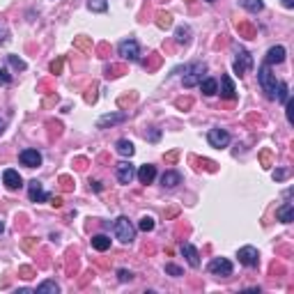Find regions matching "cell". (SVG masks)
Returning a JSON list of instances; mask_svg holds the SVG:
<instances>
[{
	"label": "cell",
	"mask_w": 294,
	"mask_h": 294,
	"mask_svg": "<svg viewBox=\"0 0 294 294\" xmlns=\"http://www.w3.org/2000/svg\"><path fill=\"white\" fill-rule=\"evenodd\" d=\"M19 161H21L25 168H37V166H42V154H39L37 150H23L21 154H19Z\"/></svg>",
	"instance_id": "11"
},
{
	"label": "cell",
	"mask_w": 294,
	"mask_h": 294,
	"mask_svg": "<svg viewBox=\"0 0 294 294\" xmlns=\"http://www.w3.org/2000/svg\"><path fill=\"white\" fill-rule=\"evenodd\" d=\"M115 173H117L120 184H131V180L136 177V168L131 166L129 161H120V163L115 166Z\"/></svg>",
	"instance_id": "9"
},
{
	"label": "cell",
	"mask_w": 294,
	"mask_h": 294,
	"mask_svg": "<svg viewBox=\"0 0 294 294\" xmlns=\"http://www.w3.org/2000/svg\"><path fill=\"white\" fill-rule=\"evenodd\" d=\"M287 177V170H273V180L280 181V180H285Z\"/></svg>",
	"instance_id": "34"
},
{
	"label": "cell",
	"mask_w": 294,
	"mask_h": 294,
	"mask_svg": "<svg viewBox=\"0 0 294 294\" xmlns=\"http://www.w3.org/2000/svg\"><path fill=\"white\" fill-rule=\"evenodd\" d=\"M170 23H173V21H170V16H168V14H161V16H158V25H161V28H168Z\"/></svg>",
	"instance_id": "33"
},
{
	"label": "cell",
	"mask_w": 294,
	"mask_h": 294,
	"mask_svg": "<svg viewBox=\"0 0 294 294\" xmlns=\"http://www.w3.org/2000/svg\"><path fill=\"white\" fill-rule=\"evenodd\" d=\"M92 249L99 250V253L111 249V237H106V234H94V237H92Z\"/></svg>",
	"instance_id": "21"
},
{
	"label": "cell",
	"mask_w": 294,
	"mask_h": 294,
	"mask_svg": "<svg viewBox=\"0 0 294 294\" xmlns=\"http://www.w3.org/2000/svg\"><path fill=\"white\" fill-rule=\"evenodd\" d=\"M5 131V120H0V134Z\"/></svg>",
	"instance_id": "36"
},
{
	"label": "cell",
	"mask_w": 294,
	"mask_h": 294,
	"mask_svg": "<svg viewBox=\"0 0 294 294\" xmlns=\"http://www.w3.org/2000/svg\"><path fill=\"white\" fill-rule=\"evenodd\" d=\"M283 5H285L287 9H292L294 7V0H283Z\"/></svg>",
	"instance_id": "35"
},
{
	"label": "cell",
	"mask_w": 294,
	"mask_h": 294,
	"mask_svg": "<svg viewBox=\"0 0 294 294\" xmlns=\"http://www.w3.org/2000/svg\"><path fill=\"white\" fill-rule=\"evenodd\" d=\"M237 257H239V262H242L244 267H257V262H260L257 249H253V246H244V249H239L237 250Z\"/></svg>",
	"instance_id": "8"
},
{
	"label": "cell",
	"mask_w": 294,
	"mask_h": 294,
	"mask_svg": "<svg viewBox=\"0 0 294 294\" xmlns=\"http://www.w3.org/2000/svg\"><path fill=\"white\" fill-rule=\"evenodd\" d=\"M200 90H203V94H207V97H211V94H216L219 92V83H216V78H204V81H200Z\"/></svg>",
	"instance_id": "22"
},
{
	"label": "cell",
	"mask_w": 294,
	"mask_h": 294,
	"mask_svg": "<svg viewBox=\"0 0 294 294\" xmlns=\"http://www.w3.org/2000/svg\"><path fill=\"white\" fill-rule=\"evenodd\" d=\"M257 81H260V88L267 92V97L276 99L278 81H276V74H271V67H269V65H262V67L257 69Z\"/></svg>",
	"instance_id": "1"
},
{
	"label": "cell",
	"mask_w": 294,
	"mask_h": 294,
	"mask_svg": "<svg viewBox=\"0 0 294 294\" xmlns=\"http://www.w3.org/2000/svg\"><path fill=\"white\" fill-rule=\"evenodd\" d=\"M127 120V115L124 113H115V115H104L101 120L97 122L99 129H106V127H113V124H120V122Z\"/></svg>",
	"instance_id": "19"
},
{
	"label": "cell",
	"mask_w": 294,
	"mask_h": 294,
	"mask_svg": "<svg viewBox=\"0 0 294 294\" xmlns=\"http://www.w3.org/2000/svg\"><path fill=\"white\" fill-rule=\"evenodd\" d=\"M285 60V46H271L269 51H267V58H264V65H280V62Z\"/></svg>",
	"instance_id": "13"
},
{
	"label": "cell",
	"mask_w": 294,
	"mask_h": 294,
	"mask_svg": "<svg viewBox=\"0 0 294 294\" xmlns=\"http://www.w3.org/2000/svg\"><path fill=\"white\" fill-rule=\"evenodd\" d=\"M207 269H209V273H214V276H221V278L232 276V262H230L227 257H214Z\"/></svg>",
	"instance_id": "4"
},
{
	"label": "cell",
	"mask_w": 294,
	"mask_h": 294,
	"mask_svg": "<svg viewBox=\"0 0 294 294\" xmlns=\"http://www.w3.org/2000/svg\"><path fill=\"white\" fill-rule=\"evenodd\" d=\"M117 278H120V283H127V280H134V273L127 271V269H120V271H117Z\"/></svg>",
	"instance_id": "32"
},
{
	"label": "cell",
	"mask_w": 294,
	"mask_h": 294,
	"mask_svg": "<svg viewBox=\"0 0 294 294\" xmlns=\"http://www.w3.org/2000/svg\"><path fill=\"white\" fill-rule=\"evenodd\" d=\"M46 292L58 294L60 292V287H58V283H53V280H44L42 285H37V294H46Z\"/></svg>",
	"instance_id": "25"
},
{
	"label": "cell",
	"mask_w": 294,
	"mask_h": 294,
	"mask_svg": "<svg viewBox=\"0 0 294 294\" xmlns=\"http://www.w3.org/2000/svg\"><path fill=\"white\" fill-rule=\"evenodd\" d=\"M175 39H177V44H189L191 42V28L189 25H180L177 32H175Z\"/></svg>",
	"instance_id": "23"
},
{
	"label": "cell",
	"mask_w": 294,
	"mask_h": 294,
	"mask_svg": "<svg viewBox=\"0 0 294 294\" xmlns=\"http://www.w3.org/2000/svg\"><path fill=\"white\" fill-rule=\"evenodd\" d=\"M207 2H214V0H207Z\"/></svg>",
	"instance_id": "38"
},
{
	"label": "cell",
	"mask_w": 294,
	"mask_h": 294,
	"mask_svg": "<svg viewBox=\"0 0 294 294\" xmlns=\"http://www.w3.org/2000/svg\"><path fill=\"white\" fill-rule=\"evenodd\" d=\"M276 219L283 221V223H292L294 221V204L285 203L283 207H278V209H276Z\"/></svg>",
	"instance_id": "17"
},
{
	"label": "cell",
	"mask_w": 294,
	"mask_h": 294,
	"mask_svg": "<svg viewBox=\"0 0 294 294\" xmlns=\"http://www.w3.org/2000/svg\"><path fill=\"white\" fill-rule=\"evenodd\" d=\"M7 60H9V65H12L14 69H19V71H23V69L28 67V65H25L21 58H16V55H7Z\"/></svg>",
	"instance_id": "29"
},
{
	"label": "cell",
	"mask_w": 294,
	"mask_h": 294,
	"mask_svg": "<svg viewBox=\"0 0 294 294\" xmlns=\"http://www.w3.org/2000/svg\"><path fill=\"white\" fill-rule=\"evenodd\" d=\"M250 67H253V58H250V53H249V51H244V48H237V60H234V74L244 76Z\"/></svg>",
	"instance_id": "7"
},
{
	"label": "cell",
	"mask_w": 294,
	"mask_h": 294,
	"mask_svg": "<svg viewBox=\"0 0 294 294\" xmlns=\"http://www.w3.org/2000/svg\"><path fill=\"white\" fill-rule=\"evenodd\" d=\"M9 83H12V76H9V71L0 67V85H9Z\"/></svg>",
	"instance_id": "31"
},
{
	"label": "cell",
	"mask_w": 294,
	"mask_h": 294,
	"mask_svg": "<svg viewBox=\"0 0 294 294\" xmlns=\"http://www.w3.org/2000/svg\"><path fill=\"white\" fill-rule=\"evenodd\" d=\"M88 9H90V12H106V9H108V2H106V0H88Z\"/></svg>",
	"instance_id": "27"
},
{
	"label": "cell",
	"mask_w": 294,
	"mask_h": 294,
	"mask_svg": "<svg viewBox=\"0 0 294 294\" xmlns=\"http://www.w3.org/2000/svg\"><path fill=\"white\" fill-rule=\"evenodd\" d=\"M115 150H117V154H122V157H134V152H136V147H134V143L131 140H127V138H120L117 143H115Z\"/></svg>",
	"instance_id": "20"
},
{
	"label": "cell",
	"mask_w": 294,
	"mask_h": 294,
	"mask_svg": "<svg viewBox=\"0 0 294 294\" xmlns=\"http://www.w3.org/2000/svg\"><path fill=\"white\" fill-rule=\"evenodd\" d=\"M0 39H2V37H0Z\"/></svg>",
	"instance_id": "39"
},
{
	"label": "cell",
	"mask_w": 294,
	"mask_h": 294,
	"mask_svg": "<svg viewBox=\"0 0 294 294\" xmlns=\"http://www.w3.org/2000/svg\"><path fill=\"white\" fill-rule=\"evenodd\" d=\"M138 230H143V232H152V230H154V219H152V216H143V219L138 221Z\"/></svg>",
	"instance_id": "28"
},
{
	"label": "cell",
	"mask_w": 294,
	"mask_h": 294,
	"mask_svg": "<svg viewBox=\"0 0 294 294\" xmlns=\"http://www.w3.org/2000/svg\"><path fill=\"white\" fill-rule=\"evenodd\" d=\"M276 99H278L280 104H287V99H290V88L285 83H278L276 88Z\"/></svg>",
	"instance_id": "26"
},
{
	"label": "cell",
	"mask_w": 294,
	"mask_h": 294,
	"mask_svg": "<svg viewBox=\"0 0 294 294\" xmlns=\"http://www.w3.org/2000/svg\"><path fill=\"white\" fill-rule=\"evenodd\" d=\"M2 181H5V186H7L9 191H16L23 186V177L19 175V170H14V168H7V170L2 173Z\"/></svg>",
	"instance_id": "10"
},
{
	"label": "cell",
	"mask_w": 294,
	"mask_h": 294,
	"mask_svg": "<svg viewBox=\"0 0 294 294\" xmlns=\"http://www.w3.org/2000/svg\"><path fill=\"white\" fill-rule=\"evenodd\" d=\"M204 65H200V62H196V65H191V67H186V76L181 78V83H184V88H196L200 81H203V74H204Z\"/></svg>",
	"instance_id": "5"
},
{
	"label": "cell",
	"mask_w": 294,
	"mask_h": 294,
	"mask_svg": "<svg viewBox=\"0 0 294 294\" xmlns=\"http://www.w3.org/2000/svg\"><path fill=\"white\" fill-rule=\"evenodd\" d=\"M113 232L122 244H131L134 239H136V227L131 226V221H129L127 216H117V219H115Z\"/></svg>",
	"instance_id": "2"
},
{
	"label": "cell",
	"mask_w": 294,
	"mask_h": 294,
	"mask_svg": "<svg viewBox=\"0 0 294 294\" xmlns=\"http://www.w3.org/2000/svg\"><path fill=\"white\" fill-rule=\"evenodd\" d=\"M239 2H242L244 9H249V12H253V14H257V12H262L264 9L262 0H239Z\"/></svg>",
	"instance_id": "24"
},
{
	"label": "cell",
	"mask_w": 294,
	"mask_h": 294,
	"mask_svg": "<svg viewBox=\"0 0 294 294\" xmlns=\"http://www.w3.org/2000/svg\"><path fill=\"white\" fill-rule=\"evenodd\" d=\"M117 53H120L124 60L136 62L138 58H140V46H138L136 39H122L120 44H117Z\"/></svg>",
	"instance_id": "3"
},
{
	"label": "cell",
	"mask_w": 294,
	"mask_h": 294,
	"mask_svg": "<svg viewBox=\"0 0 294 294\" xmlns=\"http://www.w3.org/2000/svg\"><path fill=\"white\" fill-rule=\"evenodd\" d=\"M166 273H170V276H175V278H180V276H184V271H181L180 267H177V264H170V262L166 264Z\"/></svg>",
	"instance_id": "30"
},
{
	"label": "cell",
	"mask_w": 294,
	"mask_h": 294,
	"mask_svg": "<svg viewBox=\"0 0 294 294\" xmlns=\"http://www.w3.org/2000/svg\"><path fill=\"white\" fill-rule=\"evenodd\" d=\"M221 85H223V90H221V97L227 99V101H232L234 97H237V90H234V83L230 76H221Z\"/></svg>",
	"instance_id": "16"
},
{
	"label": "cell",
	"mask_w": 294,
	"mask_h": 294,
	"mask_svg": "<svg viewBox=\"0 0 294 294\" xmlns=\"http://www.w3.org/2000/svg\"><path fill=\"white\" fill-rule=\"evenodd\" d=\"M177 184H181V175L180 173H175V170L163 173V177H161V186H163V189H175Z\"/></svg>",
	"instance_id": "18"
},
{
	"label": "cell",
	"mask_w": 294,
	"mask_h": 294,
	"mask_svg": "<svg viewBox=\"0 0 294 294\" xmlns=\"http://www.w3.org/2000/svg\"><path fill=\"white\" fill-rule=\"evenodd\" d=\"M207 140H209L211 147H227L230 145V134H227L226 129H209V134H207Z\"/></svg>",
	"instance_id": "6"
},
{
	"label": "cell",
	"mask_w": 294,
	"mask_h": 294,
	"mask_svg": "<svg viewBox=\"0 0 294 294\" xmlns=\"http://www.w3.org/2000/svg\"><path fill=\"white\" fill-rule=\"evenodd\" d=\"M136 177L140 180V184H152V181H154V177H157V168L150 166V163H145V166L138 168Z\"/></svg>",
	"instance_id": "15"
},
{
	"label": "cell",
	"mask_w": 294,
	"mask_h": 294,
	"mask_svg": "<svg viewBox=\"0 0 294 294\" xmlns=\"http://www.w3.org/2000/svg\"><path fill=\"white\" fill-rule=\"evenodd\" d=\"M5 232V226H2V221H0V234Z\"/></svg>",
	"instance_id": "37"
},
{
	"label": "cell",
	"mask_w": 294,
	"mask_h": 294,
	"mask_svg": "<svg viewBox=\"0 0 294 294\" xmlns=\"http://www.w3.org/2000/svg\"><path fill=\"white\" fill-rule=\"evenodd\" d=\"M181 255L186 257V262H189L193 269H198V267H200V255H198L196 246H191V244H181Z\"/></svg>",
	"instance_id": "14"
},
{
	"label": "cell",
	"mask_w": 294,
	"mask_h": 294,
	"mask_svg": "<svg viewBox=\"0 0 294 294\" xmlns=\"http://www.w3.org/2000/svg\"><path fill=\"white\" fill-rule=\"evenodd\" d=\"M28 198H30L32 203H46L51 196H48V193L42 189V184H39L37 180H32L30 184H28Z\"/></svg>",
	"instance_id": "12"
}]
</instances>
